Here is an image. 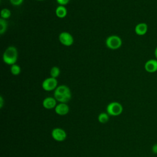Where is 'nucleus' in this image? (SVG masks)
Listing matches in <instances>:
<instances>
[{"mask_svg": "<svg viewBox=\"0 0 157 157\" xmlns=\"http://www.w3.org/2000/svg\"><path fill=\"white\" fill-rule=\"evenodd\" d=\"M54 98L60 103H67L71 99V92L69 88L65 85L57 86L54 90Z\"/></svg>", "mask_w": 157, "mask_h": 157, "instance_id": "obj_1", "label": "nucleus"}, {"mask_svg": "<svg viewBox=\"0 0 157 157\" xmlns=\"http://www.w3.org/2000/svg\"><path fill=\"white\" fill-rule=\"evenodd\" d=\"M18 59V51L14 46L8 47L2 55V60L4 63L8 65L16 64Z\"/></svg>", "mask_w": 157, "mask_h": 157, "instance_id": "obj_2", "label": "nucleus"}, {"mask_svg": "<svg viewBox=\"0 0 157 157\" xmlns=\"http://www.w3.org/2000/svg\"><path fill=\"white\" fill-rule=\"evenodd\" d=\"M122 40L118 36H109L105 40L106 47L111 50H117L120 48L122 45Z\"/></svg>", "mask_w": 157, "mask_h": 157, "instance_id": "obj_3", "label": "nucleus"}, {"mask_svg": "<svg viewBox=\"0 0 157 157\" xmlns=\"http://www.w3.org/2000/svg\"><path fill=\"white\" fill-rule=\"evenodd\" d=\"M123 108L122 105L118 102H112L109 103L106 108L107 113L112 116H118L121 114Z\"/></svg>", "mask_w": 157, "mask_h": 157, "instance_id": "obj_4", "label": "nucleus"}, {"mask_svg": "<svg viewBox=\"0 0 157 157\" xmlns=\"http://www.w3.org/2000/svg\"><path fill=\"white\" fill-rule=\"evenodd\" d=\"M58 86L57 79L52 77L45 78L42 83V87L43 90L46 91H50L55 90Z\"/></svg>", "mask_w": 157, "mask_h": 157, "instance_id": "obj_5", "label": "nucleus"}, {"mask_svg": "<svg viewBox=\"0 0 157 157\" xmlns=\"http://www.w3.org/2000/svg\"><path fill=\"white\" fill-rule=\"evenodd\" d=\"M58 39L61 44L66 47L71 46L74 41L73 36L67 31L61 32L59 34Z\"/></svg>", "mask_w": 157, "mask_h": 157, "instance_id": "obj_6", "label": "nucleus"}, {"mask_svg": "<svg viewBox=\"0 0 157 157\" xmlns=\"http://www.w3.org/2000/svg\"><path fill=\"white\" fill-rule=\"evenodd\" d=\"M52 137L56 141L62 142L66 139L67 134L64 129L59 128H56L52 131Z\"/></svg>", "mask_w": 157, "mask_h": 157, "instance_id": "obj_7", "label": "nucleus"}, {"mask_svg": "<svg viewBox=\"0 0 157 157\" xmlns=\"http://www.w3.org/2000/svg\"><path fill=\"white\" fill-rule=\"evenodd\" d=\"M144 69L148 73H155L157 71V59H150L144 64Z\"/></svg>", "mask_w": 157, "mask_h": 157, "instance_id": "obj_8", "label": "nucleus"}, {"mask_svg": "<svg viewBox=\"0 0 157 157\" xmlns=\"http://www.w3.org/2000/svg\"><path fill=\"white\" fill-rule=\"evenodd\" d=\"M148 31V25L144 22H141L136 25L134 28L135 33L140 36L146 34Z\"/></svg>", "mask_w": 157, "mask_h": 157, "instance_id": "obj_9", "label": "nucleus"}, {"mask_svg": "<svg viewBox=\"0 0 157 157\" xmlns=\"http://www.w3.org/2000/svg\"><path fill=\"white\" fill-rule=\"evenodd\" d=\"M42 105L46 109H52L56 106V100L53 97H47L43 100Z\"/></svg>", "mask_w": 157, "mask_h": 157, "instance_id": "obj_10", "label": "nucleus"}, {"mask_svg": "<svg viewBox=\"0 0 157 157\" xmlns=\"http://www.w3.org/2000/svg\"><path fill=\"white\" fill-rule=\"evenodd\" d=\"M55 112L59 115H65L68 113L69 107L66 103H59L55 108Z\"/></svg>", "mask_w": 157, "mask_h": 157, "instance_id": "obj_11", "label": "nucleus"}, {"mask_svg": "<svg viewBox=\"0 0 157 157\" xmlns=\"http://www.w3.org/2000/svg\"><path fill=\"white\" fill-rule=\"evenodd\" d=\"M67 13V9L64 6H58L55 9V14L59 18H64L66 17Z\"/></svg>", "mask_w": 157, "mask_h": 157, "instance_id": "obj_12", "label": "nucleus"}, {"mask_svg": "<svg viewBox=\"0 0 157 157\" xmlns=\"http://www.w3.org/2000/svg\"><path fill=\"white\" fill-rule=\"evenodd\" d=\"M10 71L12 75H18L21 72V67L19 65H18L17 64H12L10 66Z\"/></svg>", "mask_w": 157, "mask_h": 157, "instance_id": "obj_13", "label": "nucleus"}, {"mask_svg": "<svg viewBox=\"0 0 157 157\" xmlns=\"http://www.w3.org/2000/svg\"><path fill=\"white\" fill-rule=\"evenodd\" d=\"M50 77L56 78L60 74V69L58 66H53L50 71Z\"/></svg>", "mask_w": 157, "mask_h": 157, "instance_id": "obj_14", "label": "nucleus"}, {"mask_svg": "<svg viewBox=\"0 0 157 157\" xmlns=\"http://www.w3.org/2000/svg\"><path fill=\"white\" fill-rule=\"evenodd\" d=\"M7 28V23L6 20L3 18H0V34L2 35L6 33Z\"/></svg>", "mask_w": 157, "mask_h": 157, "instance_id": "obj_15", "label": "nucleus"}, {"mask_svg": "<svg viewBox=\"0 0 157 157\" xmlns=\"http://www.w3.org/2000/svg\"><path fill=\"white\" fill-rule=\"evenodd\" d=\"M1 17V18H3L4 20H6L9 18L11 15V12L10 10L7 8H4L1 10L0 12Z\"/></svg>", "mask_w": 157, "mask_h": 157, "instance_id": "obj_16", "label": "nucleus"}, {"mask_svg": "<svg viewBox=\"0 0 157 157\" xmlns=\"http://www.w3.org/2000/svg\"><path fill=\"white\" fill-rule=\"evenodd\" d=\"M98 119L101 123H106L109 121V117L108 113L103 112V113H101L98 115Z\"/></svg>", "mask_w": 157, "mask_h": 157, "instance_id": "obj_17", "label": "nucleus"}, {"mask_svg": "<svg viewBox=\"0 0 157 157\" xmlns=\"http://www.w3.org/2000/svg\"><path fill=\"white\" fill-rule=\"evenodd\" d=\"M9 1H10V2L13 6H18L21 5L23 2V0H9Z\"/></svg>", "mask_w": 157, "mask_h": 157, "instance_id": "obj_18", "label": "nucleus"}, {"mask_svg": "<svg viewBox=\"0 0 157 157\" xmlns=\"http://www.w3.org/2000/svg\"><path fill=\"white\" fill-rule=\"evenodd\" d=\"M56 1L58 2V4H59V5L66 6L69 3L70 0H56Z\"/></svg>", "mask_w": 157, "mask_h": 157, "instance_id": "obj_19", "label": "nucleus"}, {"mask_svg": "<svg viewBox=\"0 0 157 157\" xmlns=\"http://www.w3.org/2000/svg\"><path fill=\"white\" fill-rule=\"evenodd\" d=\"M151 151L154 154H157V144H155L152 146Z\"/></svg>", "mask_w": 157, "mask_h": 157, "instance_id": "obj_20", "label": "nucleus"}, {"mask_svg": "<svg viewBox=\"0 0 157 157\" xmlns=\"http://www.w3.org/2000/svg\"><path fill=\"white\" fill-rule=\"evenodd\" d=\"M2 105H3V98L2 96L0 97V107L1 108L2 107Z\"/></svg>", "mask_w": 157, "mask_h": 157, "instance_id": "obj_21", "label": "nucleus"}, {"mask_svg": "<svg viewBox=\"0 0 157 157\" xmlns=\"http://www.w3.org/2000/svg\"><path fill=\"white\" fill-rule=\"evenodd\" d=\"M154 55H155V59H157V47H156L155 48V49Z\"/></svg>", "mask_w": 157, "mask_h": 157, "instance_id": "obj_22", "label": "nucleus"}, {"mask_svg": "<svg viewBox=\"0 0 157 157\" xmlns=\"http://www.w3.org/2000/svg\"><path fill=\"white\" fill-rule=\"evenodd\" d=\"M37 1H44V0H37Z\"/></svg>", "mask_w": 157, "mask_h": 157, "instance_id": "obj_23", "label": "nucleus"}]
</instances>
